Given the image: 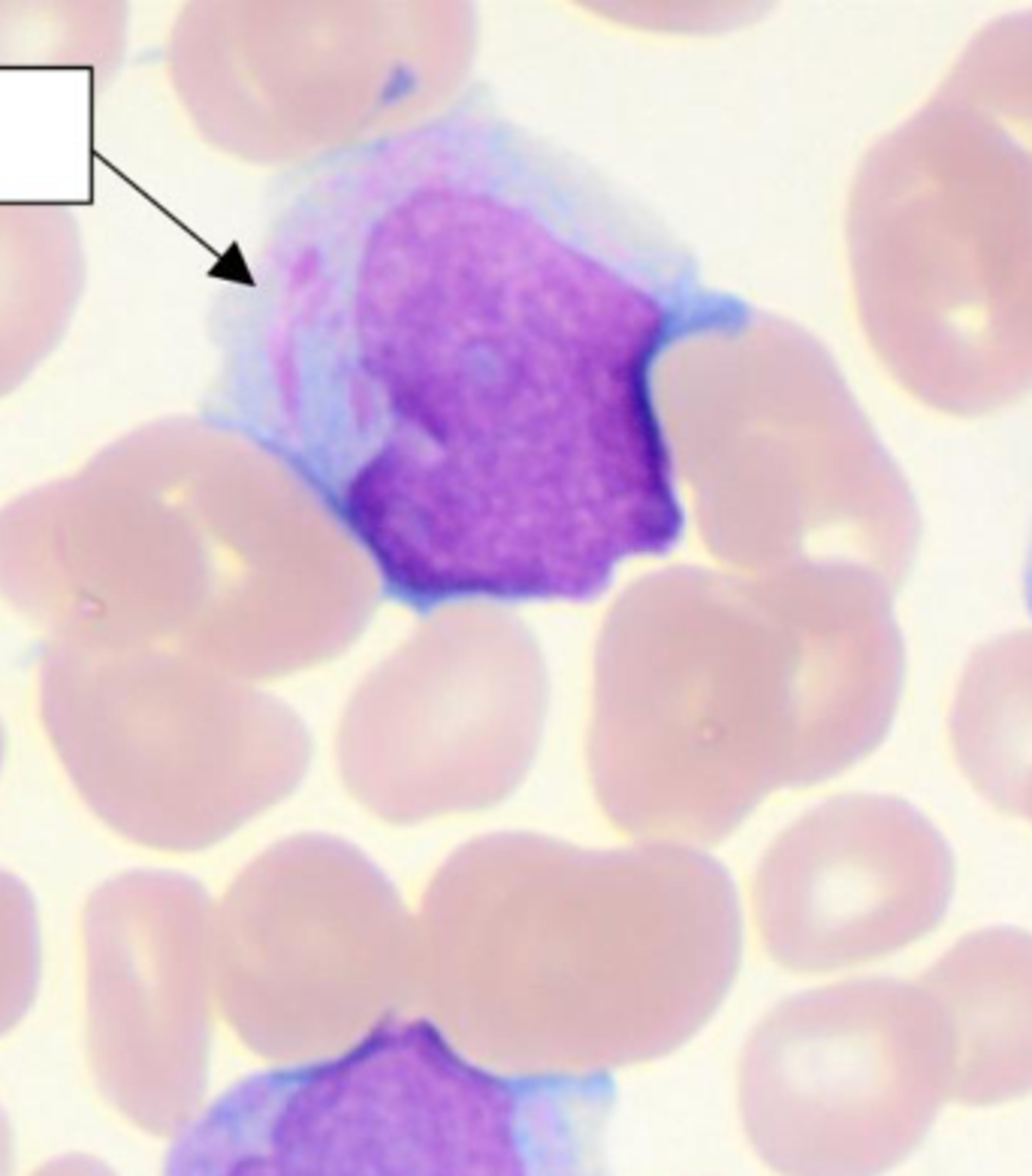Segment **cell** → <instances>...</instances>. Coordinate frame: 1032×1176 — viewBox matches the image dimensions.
Returning <instances> with one entry per match:
<instances>
[{
  "label": "cell",
  "mask_w": 1032,
  "mask_h": 1176,
  "mask_svg": "<svg viewBox=\"0 0 1032 1176\" xmlns=\"http://www.w3.org/2000/svg\"><path fill=\"white\" fill-rule=\"evenodd\" d=\"M743 321L637 199L465 94L290 185L242 414L390 600L582 603L680 543L661 362Z\"/></svg>",
  "instance_id": "obj_1"
},
{
  "label": "cell",
  "mask_w": 1032,
  "mask_h": 1176,
  "mask_svg": "<svg viewBox=\"0 0 1032 1176\" xmlns=\"http://www.w3.org/2000/svg\"><path fill=\"white\" fill-rule=\"evenodd\" d=\"M607 1074H507L429 1019L233 1083L173 1140L164 1176H613Z\"/></svg>",
  "instance_id": "obj_2"
},
{
  "label": "cell",
  "mask_w": 1032,
  "mask_h": 1176,
  "mask_svg": "<svg viewBox=\"0 0 1032 1176\" xmlns=\"http://www.w3.org/2000/svg\"><path fill=\"white\" fill-rule=\"evenodd\" d=\"M1020 588H1023V603L1026 612L1032 618V534H1029V546H1026V559H1023V577H1020Z\"/></svg>",
  "instance_id": "obj_3"
}]
</instances>
